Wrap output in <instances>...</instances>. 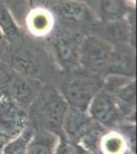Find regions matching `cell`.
Segmentation results:
<instances>
[{
    "label": "cell",
    "instance_id": "9c48e42d",
    "mask_svg": "<svg viewBox=\"0 0 137 154\" xmlns=\"http://www.w3.org/2000/svg\"><path fill=\"white\" fill-rule=\"evenodd\" d=\"M28 126V109L2 96L0 100V133L10 141L19 137Z\"/></svg>",
    "mask_w": 137,
    "mask_h": 154
},
{
    "label": "cell",
    "instance_id": "ffe728a7",
    "mask_svg": "<svg viewBox=\"0 0 137 154\" xmlns=\"http://www.w3.org/2000/svg\"><path fill=\"white\" fill-rule=\"evenodd\" d=\"M33 6L36 5H41V6H46L49 7V5L54 6L55 4L59 3L61 1H64V0H30ZM50 8V7H49Z\"/></svg>",
    "mask_w": 137,
    "mask_h": 154
},
{
    "label": "cell",
    "instance_id": "7a4b0ae2",
    "mask_svg": "<svg viewBox=\"0 0 137 154\" xmlns=\"http://www.w3.org/2000/svg\"><path fill=\"white\" fill-rule=\"evenodd\" d=\"M59 73L55 88L69 106L83 111H87L92 99L104 86L103 77L81 67L70 71H59Z\"/></svg>",
    "mask_w": 137,
    "mask_h": 154
},
{
    "label": "cell",
    "instance_id": "d4e9b609",
    "mask_svg": "<svg viewBox=\"0 0 137 154\" xmlns=\"http://www.w3.org/2000/svg\"><path fill=\"white\" fill-rule=\"evenodd\" d=\"M0 154H1V151H0Z\"/></svg>",
    "mask_w": 137,
    "mask_h": 154
},
{
    "label": "cell",
    "instance_id": "d6986e66",
    "mask_svg": "<svg viewBox=\"0 0 137 154\" xmlns=\"http://www.w3.org/2000/svg\"><path fill=\"white\" fill-rule=\"evenodd\" d=\"M54 154H75L74 149L72 147V144L69 143L66 139L61 138L57 144V147Z\"/></svg>",
    "mask_w": 137,
    "mask_h": 154
},
{
    "label": "cell",
    "instance_id": "7402d4cb",
    "mask_svg": "<svg viewBox=\"0 0 137 154\" xmlns=\"http://www.w3.org/2000/svg\"><path fill=\"white\" fill-rule=\"evenodd\" d=\"M72 147L74 149V153L75 154H93L90 151L86 150L85 148H83L82 146L78 145V144H72Z\"/></svg>",
    "mask_w": 137,
    "mask_h": 154
},
{
    "label": "cell",
    "instance_id": "30bf717a",
    "mask_svg": "<svg viewBox=\"0 0 137 154\" xmlns=\"http://www.w3.org/2000/svg\"><path fill=\"white\" fill-rule=\"evenodd\" d=\"M129 14L126 18H122L114 21L99 22L92 31L93 35L104 39L113 45L129 43L134 46V24Z\"/></svg>",
    "mask_w": 137,
    "mask_h": 154
},
{
    "label": "cell",
    "instance_id": "44dd1931",
    "mask_svg": "<svg viewBox=\"0 0 137 154\" xmlns=\"http://www.w3.org/2000/svg\"><path fill=\"white\" fill-rule=\"evenodd\" d=\"M8 42L5 39V37L2 34V32L0 31V61H2L5 56L7 48H8Z\"/></svg>",
    "mask_w": 137,
    "mask_h": 154
},
{
    "label": "cell",
    "instance_id": "8fae6325",
    "mask_svg": "<svg viewBox=\"0 0 137 154\" xmlns=\"http://www.w3.org/2000/svg\"><path fill=\"white\" fill-rule=\"evenodd\" d=\"M56 21L51 8L41 5L32 6L25 18L26 31L34 39H47L55 30Z\"/></svg>",
    "mask_w": 137,
    "mask_h": 154
},
{
    "label": "cell",
    "instance_id": "e0dca14e",
    "mask_svg": "<svg viewBox=\"0 0 137 154\" xmlns=\"http://www.w3.org/2000/svg\"><path fill=\"white\" fill-rule=\"evenodd\" d=\"M0 31L8 44H14L24 37V30L14 20L11 11L0 0Z\"/></svg>",
    "mask_w": 137,
    "mask_h": 154
},
{
    "label": "cell",
    "instance_id": "4fadbf2b",
    "mask_svg": "<svg viewBox=\"0 0 137 154\" xmlns=\"http://www.w3.org/2000/svg\"><path fill=\"white\" fill-rule=\"evenodd\" d=\"M136 59L135 48L129 43L114 45L108 76L135 78Z\"/></svg>",
    "mask_w": 137,
    "mask_h": 154
},
{
    "label": "cell",
    "instance_id": "cb8c5ba5",
    "mask_svg": "<svg viewBox=\"0 0 137 154\" xmlns=\"http://www.w3.org/2000/svg\"><path fill=\"white\" fill-rule=\"evenodd\" d=\"M1 98H2V95H1V93H0V100H1Z\"/></svg>",
    "mask_w": 137,
    "mask_h": 154
},
{
    "label": "cell",
    "instance_id": "8992f818",
    "mask_svg": "<svg viewBox=\"0 0 137 154\" xmlns=\"http://www.w3.org/2000/svg\"><path fill=\"white\" fill-rule=\"evenodd\" d=\"M51 9L56 19L61 21V26L78 30L83 33L86 30L92 31L100 22L85 0H64L55 4Z\"/></svg>",
    "mask_w": 137,
    "mask_h": 154
},
{
    "label": "cell",
    "instance_id": "6da1fadb",
    "mask_svg": "<svg viewBox=\"0 0 137 154\" xmlns=\"http://www.w3.org/2000/svg\"><path fill=\"white\" fill-rule=\"evenodd\" d=\"M68 102L52 84H44L28 108L29 126L43 130L63 138V122Z\"/></svg>",
    "mask_w": 137,
    "mask_h": 154
},
{
    "label": "cell",
    "instance_id": "603a6c76",
    "mask_svg": "<svg viewBox=\"0 0 137 154\" xmlns=\"http://www.w3.org/2000/svg\"><path fill=\"white\" fill-rule=\"evenodd\" d=\"M7 142H8V140H7L5 137L2 135L1 133H0V151L2 150V148L4 147V145H5Z\"/></svg>",
    "mask_w": 137,
    "mask_h": 154
},
{
    "label": "cell",
    "instance_id": "7c38bea8",
    "mask_svg": "<svg viewBox=\"0 0 137 154\" xmlns=\"http://www.w3.org/2000/svg\"><path fill=\"white\" fill-rule=\"evenodd\" d=\"M93 125L87 111L69 106L63 122V138L71 144H77Z\"/></svg>",
    "mask_w": 137,
    "mask_h": 154
},
{
    "label": "cell",
    "instance_id": "52a82bcc",
    "mask_svg": "<svg viewBox=\"0 0 137 154\" xmlns=\"http://www.w3.org/2000/svg\"><path fill=\"white\" fill-rule=\"evenodd\" d=\"M135 122H124L106 130L99 139L97 154H135Z\"/></svg>",
    "mask_w": 137,
    "mask_h": 154
},
{
    "label": "cell",
    "instance_id": "ac0fdd59",
    "mask_svg": "<svg viewBox=\"0 0 137 154\" xmlns=\"http://www.w3.org/2000/svg\"><path fill=\"white\" fill-rule=\"evenodd\" d=\"M32 134H33V128L28 126L19 137L8 141L4 145L1 150V154H26L27 144Z\"/></svg>",
    "mask_w": 137,
    "mask_h": 154
},
{
    "label": "cell",
    "instance_id": "5bb4252c",
    "mask_svg": "<svg viewBox=\"0 0 137 154\" xmlns=\"http://www.w3.org/2000/svg\"><path fill=\"white\" fill-rule=\"evenodd\" d=\"M108 91V89H106ZM119 109L127 122H135L136 115V84L131 78L111 91Z\"/></svg>",
    "mask_w": 137,
    "mask_h": 154
},
{
    "label": "cell",
    "instance_id": "5b68a950",
    "mask_svg": "<svg viewBox=\"0 0 137 154\" xmlns=\"http://www.w3.org/2000/svg\"><path fill=\"white\" fill-rule=\"evenodd\" d=\"M113 49L114 45L106 40L93 34H87L80 48V67L106 78L111 65Z\"/></svg>",
    "mask_w": 137,
    "mask_h": 154
},
{
    "label": "cell",
    "instance_id": "ba28073f",
    "mask_svg": "<svg viewBox=\"0 0 137 154\" xmlns=\"http://www.w3.org/2000/svg\"><path fill=\"white\" fill-rule=\"evenodd\" d=\"M87 113L94 122L103 126L104 130L116 128L122 123L127 122L117 105L113 94L106 88L101 89L92 99Z\"/></svg>",
    "mask_w": 137,
    "mask_h": 154
},
{
    "label": "cell",
    "instance_id": "9a60e30c",
    "mask_svg": "<svg viewBox=\"0 0 137 154\" xmlns=\"http://www.w3.org/2000/svg\"><path fill=\"white\" fill-rule=\"evenodd\" d=\"M97 14L100 22L114 21L126 18L131 7L126 0H85Z\"/></svg>",
    "mask_w": 137,
    "mask_h": 154
},
{
    "label": "cell",
    "instance_id": "3957f363",
    "mask_svg": "<svg viewBox=\"0 0 137 154\" xmlns=\"http://www.w3.org/2000/svg\"><path fill=\"white\" fill-rule=\"evenodd\" d=\"M87 34L64 26H56L48 37L49 56L59 71H70L79 68L80 48Z\"/></svg>",
    "mask_w": 137,
    "mask_h": 154
},
{
    "label": "cell",
    "instance_id": "277c9868",
    "mask_svg": "<svg viewBox=\"0 0 137 154\" xmlns=\"http://www.w3.org/2000/svg\"><path fill=\"white\" fill-rule=\"evenodd\" d=\"M44 83L22 74L0 61V93L28 109Z\"/></svg>",
    "mask_w": 137,
    "mask_h": 154
},
{
    "label": "cell",
    "instance_id": "2e32d148",
    "mask_svg": "<svg viewBox=\"0 0 137 154\" xmlns=\"http://www.w3.org/2000/svg\"><path fill=\"white\" fill-rule=\"evenodd\" d=\"M59 139L58 136L50 131L33 130L27 144L26 154H54Z\"/></svg>",
    "mask_w": 137,
    "mask_h": 154
}]
</instances>
